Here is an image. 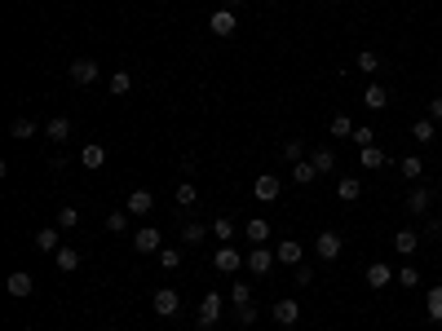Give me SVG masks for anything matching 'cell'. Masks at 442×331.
Returning a JSON list of instances; mask_svg holds the SVG:
<instances>
[{"label": "cell", "instance_id": "cell-38", "mask_svg": "<svg viewBox=\"0 0 442 331\" xmlns=\"http://www.w3.org/2000/svg\"><path fill=\"white\" fill-rule=\"evenodd\" d=\"M231 301H235V309H239V305H252V287L243 283V278H235V287H231Z\"/></svg>", "mask_w": 442, "mask_h": 331}, {"label": "cell", "instance_id": "cell-4", "mask_svg": "<svg viewBox=\"0 0 442 331\" xmlns=\"http://www.w3.org/2000/svg\"><path fill=\"white\" fill-rule=\"evenodd\" d=\"M279 190H283L279 173H261V177L252 181V194L261 199V204H274V199H279Z\"/></svg>", "mask_w": 442, "mask_h": 331}, {"label": "cell", "instance_id": "cell-21", "mask_svg": "<svg viewBox=\"0 0 442 331\" xmlns=\"http://www.w3.org/2000/svg\"><path fill=\"white\" fill-rule=\"evenodd\" d=\"M243 235H248V243H252V247H261V243L270 239V221H266V217H252L248 225H243Z\"/></svg>", "mask_w": 442, "mask_h": 331}, {"label": "cell", "instance_id": "cell-22", "mask_svg": "<svg viewBox=\"0 0 442 331\" xmlns=\"http://www.w3.org/2000/svg\"><path fill=\"white\" fill-rule=\"evenodd\" d=\"M398 173L412 181V186H420V177H424V159L420 155H407V159H398Z\"/></svg>", "mask_w": 442, "mask_h": 331}, {"label": "cell", "instance_id": "cell-20", "mask_svg": "<svg viewBox=\"0 0 442 331\" xmlns=\"http://www.w3.org/2000/svg\"><path fill=\"white\" fill-rule=\"evenodd\" d=\"M44 137L62 146V142H67V137H71V120H67V115H54V120H49V124H44Z\"/></svg>", "mask_w": 442, "mask_h": 331}, {"label": "cell", "instance_id": "cell-29", "mask_svg": "<svg viewBox=\"0 0 442 331\" xmlns=\"http://www.w3.org/2000/svg\"><path fill=\"white\" fill-rule=\"evenodd\" d=\"M385 102H389V93H385L381 85H367V93H363V106H367V111H385Z\"/></svg>", "mask_w": 442, "mask_h": 331}, {"label": "cell", "instance_id": "cell-2", "mask_svg": "<svg viewBox=\"0 0 442 331\" xmlns=\"http://www.w3.org/2000/svg\"><path fill=\"white\" fill-rule=\"evenodd\" d=\"M151 309L159 313V318H177V309H182V296H177L173 287H159V292L151 296Z\"/></svg>", "mask_w": 442, "mask_h": 331}, {"label": "cell", "instance_id": "cell-43", "mask_svg": "<svg viewBox=\"0 0 442 331\" xmlns=\"http://www.w3.org/2000/svg\"><path fill=\"white\" fill-rule=\"evenodd\" d=\"M350 142L358 146V151H363V146H376V128H367V124H363V128H354V137H350Z\"/></svg>", "mask_w": 442, "mask_h": 331}, {"label": "cell", "instance_id": "cell-17", "mask_svg": "<svg viewBox=\"0 0 442 331\" xmlns=\"http://www.w3.org/2000/svg\"><path fill=\"white\" fill-rule=\"evenodd\" d=\"M416 247H420V235H416V230H398V235H394V252H398V256L412 261Z\"/></svg>", "mask_w": 442, "mask_h": 331}, {"label": "cell", "instance_id": "cell-19", "mask_svg": "<svg viewBox=\"0 0 442 331\" xmlns=\"http://www.w3.org/2000/svg\"><path fill=\"white\" fill-rule=\"evenodd\" d=\"M9 296H18V301H23V296H31V292H36V278H31L27 270H18V274H9Z\"/></svg>", "mask_w": 442, "mask_h": 331}, {"label": "cell", "instance_id": "cell-6", "mask_svg": "<svg viewBox=\"0 0 442 331\" xmlns=\"http://www.w3.org/2000/svg\"><path fill=\"white\" fill-rule=\"evenodd\" d=\"M67 71H71V85H80V89L97 85V62H93V58H75Z\"/></svg>", "mask_w": 442, "mask_h": 331}, {"label": "cell", "instance_id": "cell-44", "mask_svg": "<svg viewBox=\"0 0 442 331\" xmlns=\"http://www.w3.org/2000/svg\"><path fill=\"white\" fill-rule=\"evenodd\" d=\"M235 313H239V323H243V327H252V323H257V309H252V305H239Z\"/></svg>", "mask_w": 442, "mask_h": 331}, {"label": "cell", "instance_id": "cell-42", "mask_svg": "<svg viewBox=\"0 0 442 331\" xmlns=\"http://www.w3.org/2000/svg\"><path fill=\"white\" fill-rule=\"evenodd\" d=\"M80 225V212L67 204V208H58V230H75Z\"/></svg>", "mask_w": 442, "mask_h": 331}, {"label": "cell", "instance_id": "cell-18", "mask_svg": "<svg viewBox=\"0 0 442 331\" xmlns=\"http://www.w3.org/2000/svg\"><path fill=\"white\" fill-rule=\"evenodd\" d=\"M274 256H279V265H301V256H305V247H301L297 239H283L279 247H274Z\"/></svg>", "mask_w": 442, "mask_h": 331}, {"label": "cell", "instance_id": "cell-27", "mask_svg": "<svg viewBox=\"0 0 442 331\" xmlns=\"http://www.w3.org/2000/svg\"><path fill=\"white\" fill-rule=\"evenodd\" d=\"M358 163H363V168H385L389 155L381 151V146H363V151H358Z\"/></svg>", "mask_w": 442, "mask_h": 331}, {"label": "cell", "instance_id": "cell-40", "mask_svg": "<svg viewBox=\"0 0 442 331\" xmlns=\"http://www.w3.org/2000/svg\"><path fill=\"white\" fill-rule=\"evenodd\" d=\"M106 230H111V235H124V230H128V208L111 212V217H106Z\"/></svg>", "mask_w": 442, "mask_h": 331}, {"label": "cell", "instance_id": "cell-47", "mask_svg": "<svg viewBox=\"0 0 442 331\" xmlns=\"http://www.w3.org/2000/svg\"><path fill=\"white\" fill-rule=\"evenodd\" d=\"M23 331H36V327H23Z\"/></svg>", "mask_w": 442, "mask_h": 331}, {"label": "cell", "instance_id": "cell-31", "mask_svg": "<svg viewBox=\"0 0 442 331\" xmlns=\"http://www.w3.org/2000/svg\"><path fill=\"white\" fill-rule=\"evenodd\" d=\"M394 283H398V287H407V292H412V287L420 283V274H416V265H412V261H407V265H398V270H394Z\"/></svg>", "mask_w": 442, "mask_h": 331}, {"label": "cell", "instance_id": "cell-26", "mask_svg": "<svg viewBox=\"0 0 442 331\" xmlns=\"http://www.w3.org/2000/svg\"><path fill=\"white\" fill-rule=\"evenodd\" d=\"M80 163H85V168H102L106 163V146H97V142H89L85 151H80Z\"/></svg>", "mask_w": 442, "mask_h": 331}, {"label": "cell", "instance_id": "cell-48", "mask_svg": "<svg viewBox=\"0 0 442 331\" xmlns=\"http://www.w3.org/2000/svg\"><path fill=\"white\" fill-rule=\"evenodd\" d=\"M159 5H168V0H159Z\"/></svg>", "mask_w": 442, "mask_h": 331}, {"label": "cell", "instance_id": "cell-37", "mask_svg": "<svg viewBox=\"0 0 442 331\" xmlns=\"http://www.w3.org/2000/svg\"><path fill=\"white\" fill-rule=\"evenodd\" d=\"M212 239L231 243V239H235V221H231V217H217V221H212Z\"/></svg>", "mask_w": 442, "mask_h": 331}, {"label": "cell", "instance_id": "cell-32", "mask_svg": "<svg viewBox=\"0 0 442 331\" xmlns=\"http://www.w3.org/2000/svg\"><path fill=\"white\" fill-rule=\"evenodd\" d=\"M354 120H350V115H332V124H327V132H332V137H354Z\"/></svg>", "mask_w": 442, "mask_h": 331}, {"label": "cell", "instance_id": "cell-9", "mask_svg": "<svg viewBox=\"0 0 442 331\" xmlns=\"http://www.w3.org/2000/svg\"><path fill=\"white\" fill-rule=\"evenodd\" d=\"M363 278H367V287H372V292H385L389 283H394V270H389L385 261H376V265H367V274H363Z\"/></svg>", "mask_w": 442, "mask_h": 331}, {"label": "cell", "instance_id": "cell-11", "mask_svg": "<svg viewBox=\"0 0 442 331\" xmlns=\"http://www.w3.org/2000/svg\"><path fill=\"white\" fill-rule=\"evenodd\" d=\"M274 323H279V327H297L301 323V305L292 301V296H288V301H274Z\"/></svg>", "mask_w": 442, "mask_h": 331}, {"label": "cell", "instance_id": "cell-25", "mask_svg": "<svg viewBox=\"0 0 442 331\" xmlns=\"http://www.w3.org/2000/svg\"><path fill=\"white\" fill-rule=\"evenodd\" d=\"M354 66H358V71H363V75H376V71H381V54H376V49H358Z\"/></svg>", "mask_w": 442, "mask_h": 331}, {"label": "cell", "instance_id": "cell-3", "mask_svg": "<svg viewBox=\"0 0 442 331\" xmlns=\"http://www.w3.org/2000/svg\"><path fill=\"white\" fill-rule=\"evenodd\" d=\"M164 247V235L155 225H142V230H133V252H142V256H151V252H159Z\"/></svg>", "mask_w": 442, "mask_h": 331}, {"label": "cell", "instance_id": "cell-28", "mask_svg": "<svg viewBox=\"0 0 442 331\" xmlns=\"http://www.w3.org/2000/svg\"><path fill=\"white\" fill-rule=\"evenodd\" d=\"M424 313H429V323H442V287L424 292Z\"/></svg>", "mask_w": 442, "mask_h": 331}, {"label": "cell", "instance_id": "cell-13", "mask_svg": "<svg viewBox=\"0 0 442 331\" xmlns=\"http://www.w3.org/2000/svg\"><path fill=\"white\" fill-rule=\"evenodd\" d=\"M124 208H128V217H146V212L155 208V194L151 190H133V194L124 199Z\"/></svg>", "mask_w": 442, "mask_h": 331}, {"label": "cell", "instance_id": "cell-24", "mask_svg": "<svg viewBox=\"0 0 442 331\" xmlns=\"http://www.w3.org/2000/svg\"><path fill=\"white\" fill-rule=\"evenodd\" d=\"M309 163H314V173H319V177H327V173H336V155H332V151H327V146H319V151H314V155H309Z\"/></svg>", "mask_w": 442, "mask_h": 331}, {"label": "cell", "instance_id": "cell-16", "mask_svg": "<svg viewBox=\"0 0 442 331\" xmlns=\"http://www.w3.org/2000/svg\"><path fill=\"white\" fill-rule=\"evenodd\" d=\"M36 247L54 256L58 247H62V230H58V225H44V230H36Z\"/></svg>", "mask_w": 442, "mask_h": 331}, {"label": "cell", "instance_id": "cell-49", "mask_svg": "<svg viewBox=\"0 0 442 331\" xmlns=\"http://www.w3.org/2000/svg\"><path fill=\"white\" fill-rule=\"evenodd\" d=\"M288 331H297V327H288Z\"/></svg>", "mask_w": 442, "mask_h": 331}, {"label": "cell", "instance_id": "cell-15", "mask_svg": "<svg viewBox=\"0 0 442 331\" xmlns=\"http://www.w3.org/2000/svg\"><path fill=\"white\" fill-rule=\"evenodd\" d=\"M336 194H340V204H358V199H363V181L358 177H336Z\"/></svg>", "mask_w": 442, "mask_h": 331}, {"label": "cell", "instance_id": "cell-33", "mask_svg": "<svg viewBox=\"0 0 442 331\" xmlns=\"http://www.w3.org/2000/svg\"><path fill=\"white\" fill-rule=\"evenodd\" d=\"M155 256H159V265H164V270H177V265H182V247H173V243H164V247H159V252H155Z\"/></svg>", "mask_w": 442, "mask_h": 331}, {"label": "cell", "instance_id": "cell-35", "mask_svg": "<svg viewBox=\"0 0 442 331\" xmlns=\"http://www.w3.org/2000/svg\"><path fill=\"white\" fill-rule=\"evenodd\" d=\"M279 155H283L288 163H301V159H305V142H301V137H288V142H283V151H279Z\"/></svg>", "mask_w": 442, "mask_h": 331}, {"label": "cell", "instance_id": "cell-5", "mask_svg": "<svg viewBox=\"0 0 442 331\" xmlns=\"http://www.w3.org/2000/svg\"><path fill=\"white\" fill-rule=\"evenodd\" d=\"M274 261H279V256H274L270 247L261 243V247H252V252H248V261H243V270H248V274H270V270H274Z\"/></svg>", "mask_w": 442, "mask_h": 331}, {"label": "cell", "instance_id": "cell-45", "mask_svg": "<svg viewBox=\"0 0 442 331\" xmlns=\"http://www.w3.org/2000/svg\"><path fill=\"white\" fill-rule=\"evenodd\" d=\"M429 120H434V124L442 120V93H438V97H429Z\"/></svg>", "mask_w": 442, "mask_h": 331}, {"label": "cell", "instance_id": "cell-30", "mask_svg": "<svg viewBox=\"0 0 442 331\" xmlns=\"http://www.w3.org/2000/svg\"><path fill=\"white\" fill-rule=\"evenodd\" d=\"M208 235H212V230H204V225H195V221H190V225H182V247H199Z\"/></svg>", "mask_w": 442, "mask_h": 331}, {"label": "cell", "instance_id": "cell-36", "mask_svg": "<svg viewBox=\"0 0 442 331\" xmlns=\"http://www.w3.org/2000/svg\"><path fill=\"white\" fill-rule=\"evenodd\" d=\"M319 173H314V163L309 159H301V163H292V181H297V186H309V181H314Z\"/></svg>", "mask_w": 442, "mask_h": 331}, {"label": "cell", "instance_id": "cell-41", "mask_svg": "<svg viewBox=\"0 0 442 331\" xmlns=\"http://www.w3.org/2000/svg\"><path fill=\"white\" fill-rule=\"evenodd\" d=\"M173 199H177V208H195V199H199V194H195V186H190V181H182Z\"/></svg>", "mask_w": 442, "mask_h": 331}, {"label": "cell", "instance_id": "cell-46", "mask_svg": "<svg viewBox=\"0 0 442 331\" xmlns=\"http://www.w3.org/2000/svg\"><path fill=\"white\" fill-rule=\"evenodd\" d=\"M239 5H243V0H226V5H221V9H239Z\"/></svg>", "mask_w": 442, "mask_h": 331}, {"label": "cell", "instance_id": "cell-34", "mask_svg": "<svg viewBox=\"0 0 442 331\" xmlns=\"http://www.w3.org/2000/svg\"><path fill=\"white\" fill-rule=\"evenodd\" d=\"M412 137H416L420 146H429V142L438 137V128H434V120H416V124H412Z\"/></svg>", "mask_w": 442, "mask_h": 331}, {"label": "cell", "instance_id": "cell-12", "mask_svg": "<svg viewBox=\"0 0 442 331\" xmlns=\"http://www.w3.org/2000/svg\"><path fill=\"white\" fill-rule=\"evenodd\" d=\"M217 318H221V296L208 292L204 305H199V331H204V327H217Z\"/></svg>", "mask_w": 442, "mask_h": 331}, {"label": "cell", "instance_id": "cell-8", "mask_svg": "<svg viewBox=\"0 0 442 331\" xmlns=\"http://www.w3.org/2000/svg\"><path fill=\"white\" fill-rule=\"evenodd\" d=\"M235 27H239V18H235V9H217V13H212V18H208V31H212V36H235Z\"/></svg>", "mask_w": 442, "mask_h": 331}, {"label": "cell", "instance_id": "cell-1", "mask_svg": "<svg viewBox=\"0 0 442 331\" xmlns=\"http://www.w3.org/2000/svg\"><path fill=\"white\" fill-rule=\"evenodd\" d=\"M243 261H248V256H239V247H235V243H221L217 252H212V270H217V274H239V270H243Z\"/></svg>", "mask_w": 442, "mask_h": 331}, {"label": "cell", "instance_id": "cell-39", "mask_svg": "<svg viewBox=\"0 0 442 331\" xmlns=\"http://www.w3.org/2000/svg\"><path fill=\"white\" fill-rule=\"evenodd\" d=\"M128 89H133V75H128V71H116V75H111V93H116V97H124Z\"/></svg>", "mask_w": 442, "mask_h": 331}, {"label": "cell", "instance_id": "cell-14", "mask_svg": "<svg viewBox=\"0 0 442 331\" xmlns=\"http://www.w3.org/2000/svg\"><path fill=\"white\" fill-rule=\"evenodd\" d=\"M54 265H58V274H75L80 270V252H75L71 243H62L58 252H54Z\"/></svg>", "mask_w": 442, "mask_h": 331}, {"label": "cell", "instance_id": "cell-23", "mask_svg": "<svg viewBox=\"0 0 442 331\" xmlns=\"http://www.w3.org/2000/svg\"><path fill=\"white\" fill-rule=\"evenodd\" d=\"M36 132H44L36 120H13V124H9V137H13V142H31Z\"/></svg>", "mask_w": 442, "mask_h": 331}, {"label": "cell", "instance_id": "cell-10", "mask_svg": "<svg viewBox=\"0 0 442 331\" xmlns=\"http://www.w3.org/2000/svg\"><path fill=\"white\" fill-rule=\"evenodd\" d=\"M429 204H434V190L429 186H412V194H407V212H412V217H424Z\"/></svg>", "mask_w": 442, "mask_h": 331}, {"label": "cell", "instance_id": "cell-7", "mask_svg": "<svg viewBox=\"0 0 442 331\" xmlns=\"http://www.w3.org/2000/svg\"><path fill=\"white\" fill-rule=\"evenodd\" d=\"M340 247H345V239H340L336 230H323V235L314 239V252H319V261H336V256H340Z\"/></svg>", "mask_w": 442, "mask_h": 331}]
</instances>
